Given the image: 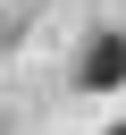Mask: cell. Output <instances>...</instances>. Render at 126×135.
<instances>
[{"label":"cell","mask_w":126,"mask_h":135,"mask_svg":"<svg viewBox=\"0 0 126 135\" xmlns=\"http://www.w3.org/2000/svg\"><path fill=\"white\" fill-rule=\"evenodd\" d=\"M109 84H126V34H92L76 59V93H109Z\"/></svg>","instance_id":"cell-1"},{"label":"cell","mask_w":126,"mask_h":135,"mask_svg":"<svg viewBox=\"0 0 126 135\" xmlns=\"http://www.w3.org/2000/svg\"><path fill=\"white\" fill-rule=\"evenodd\" d=\"M109 135H126V118H118V127H109Z\"/></svg>","instance_id":"cell-2"}]
</instances>
